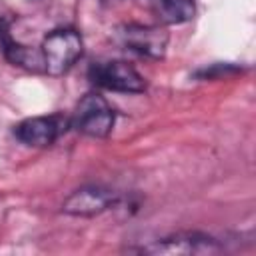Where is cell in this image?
Here are the masks:
<instances>
[{"label":"cell","mask_w":256,"mask_h":256,"mask_svg":"<svg viewBox=\"0 0 256 256\" xmlns=\"http://www.w3.org/2000/svg\"><path fill=\"white\" fill-rule=\"evenodd\" d=\"M224 246L202 232H178L172 236H166L162 240H154L146 246H140L138 252L142 254H154V256H194V254H218Z\"/></svg>","instance_id":"4"},{"label":"cell","mask_w":256,"mask_h":256,"mask_svg":"<svg viewBox=\"0 0 256 256\" xmlns=\"http://www.w3.org/2000/svg\"><path fill=\"white\" fill-rule=\"evenodd\" d=\"M122 42L132 50L138 52L140 56L146 58H162L168 46V34L166 30L158 28V26H138V24H130L126 26L122 32Z\"/></svg>","instance_id":"7"},{"label":"cell","mask_w":256,"mask_h":256,"mask_svg":"<svg viewBox=\"0 0 256 256\" xmlns=\"http://www.w3.org/2000/svg\"><path fill=\"white\" fill-rule=\"evenodd\" d=\"M158 14L168 24H184L194 18L196 2L194 0H156Z\"/></svg>","instance_id":"9"},{"label":"cell","mask_w":256,"mask_h":256,"mask_svg":"<svg viewBox=\"0 0 256 256\" xmlns=\"http://www.w3.org/2000/svg\"><path fill=\"white\" fill-rule=\"evenodd\" d=\"M40 52L44 60V72L50 76H62L80 60L84 42L80 32L74 28H56L44 38Z\"/></svg>","instance_id":"1"},{"label":"cell","mask_w":256,"mask_h":256,"mask_svg":"<svg viewBox=\"0 0 256 256\" xmlns=\"http://www.w3.org/2000/svg\"><path fill=\"white\" fill-rule=\"evenodd\" d=\"M0 48H2V52H4V56L10 64L32 70V72H44L42 52L14 40L6 20H0Z\"/></svg>","instance_id":"8"},{"label":"cell","mask_w":256,"mask_h":256,"mask_svg":"<svg viewBox=\"0 0 256 256\" xmlns=\"http://www.w3.org/2000/svg\"><path fill=\"white\" fill-rule=\"evenodd\" d=\"M70 126V120L62 114H50V116H34L26 118L14 128V136L32 148H46L54 144Z\"/></svg>","instance_id":"5"},{"label":"cell","mask_w":256,"mask_h":256,"mask_svg":"<svg viewBox=\"0 0 256 256\" xmlns=\"http://www.w3.org/2000/svg\"><path fill=\"white\" fill-rule=\"evenodd\" d=\"M88 76L96 86L120 94H140L146 90V80L142 78V74L122 60L96 62L90 66Z\"/></svg>","instance_id":"3"},{"label":"cell","mask_w":256,"mask_h":256,"mask_svg":"<svg viewBox=\"0 0 256 256\" xmlns=\"http://www.w3.org/2000/svg\"><path fill=\"white\" fill-rule=\"evenodd\" d=\"M106 2H116V0H106Z\"/></svg>","instance_id":"10"},{"label":"cell","mask_w":256,"mask_h":256,"mask_svg":"<svg viewBox=\"0 0 256 256\" xmlns=\"http://www.w3.org/2000/svg\"><path fill=\"white\" fill-rule=\"evenodd\" d=\"M116 122V114L108 100L96 92L86 94L70 118V126L90 138H106Z\"/></svg>","instance_id":"2"},{"label":"cell","mask_w":256,"mask_h":256,"mask_svg":"<svg viewBox=\"0 0 256 256\" xmlns=\"http://www.w3.org/2000/svg\"><path fill=\"white\" fill-rule=\"evenodd\" d=\"M118 204V192L104 186H82L74 190L62 204V212L76 218L98 216Z\"/></svg>","instance_id":"6"}]
</instances>
